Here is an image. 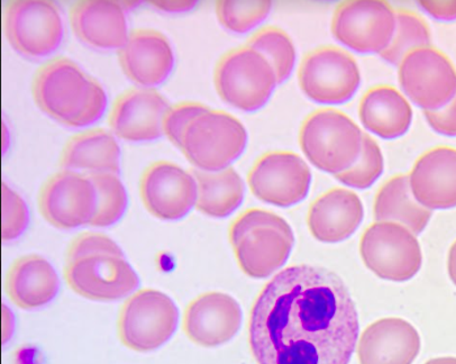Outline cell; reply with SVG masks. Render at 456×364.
Listing matches in <instances>:
<instances>
[{"instance_id": "cell-13", "label": "cell", "mask_w": 456, "mask_h": 364, "mask_svg": "<svg viewBox=\"0 0 456 364\" xmlns=\"http://www.w3.org/2000/svg\"><path fill=\"white\" fill-rule=\"evenodd\" d=\"M395 24V11L388 3L355 0L335 11L332 34L352 53L380 55L393 41Z\"/></svg>"}, {"instance_id": "cell-12", "label": "cell", "mask_w": 456, "mask_h": 364, "mask_svg": "<svg viewBox=\"0 0 456 364\" xmlns=\"http://www.w3.org/2000/svg\"><path fill=\"white\" fill-rule=\"evenodd\" d=\"M398 80L407 100L424 111L444 109L456 95L455 66L433 46L406 55L398 67Z\"/></svg>"}, {"instance_id": "cell-9", "label": "cell", "mask_w": 456, "mask_h": 364, "mask_svg": "<svg viewBox=\"0 0 456 364\" xmlns=\"http://www.w3.org/2000/svg\"><path fill=\"white\" fill-rule=\"evenodd\" d=\"M361 258L380 279L403 282L419 272L423 252L417 235L391 222L369 226L360 241Z\"/></svg>"}, {"instance_id": "cell-6", "label": "cell", "mask_w": 456, "mask_h": 364, "mask_svg": "<svg viewBox=\"0 0 456 364\" xmlns=\"http://www.w3.org/2000/svg\"><path fill=\"white\" fill-rule=\"evenodd\" d=\"M248 143V130L239 118L209 109L189 124L180 150L193 168L217 173L231 168Z\"/></svg>"}, {"instance_id": "cell-8", "label": "cell", "mask_w": 456, "mask_h": 364, "mask_svg": "<svg viewBox=\"0 0 456 364\" xmlns=\"http://www.w3.org/2000/svg\"><path fill=\"white\" fill-rule=\"evenodd\" d=\"M179 320V308L169 295L157 289L137 290L119 311L118 336L135 352H153L174 337Z\"/></svg>"}, {"instance_id": "cell-37", "label": "cell", "mask_w": 456, "mask_h": 364, "mask_svg": "<svg viewBox=\"0 0 456 364\" xmlns=\"http://www.w3.org/2000/svg\"><path fill=\"white\" fill-rule=\"evenodd\" d=\"M420 10L426 12L433 20L438 21L456 20V0L453 2H433V0H421L419 2Z\"/></svg>"}, {"instance_id": "cell-1", "label": "cell", "mask_w": 456, "mask_h": 364, "mask_svg": "<svg viewBox=\"0 0 456 364\" xmlns=\"http://www.w3.org/2000/svg\"><path fill=\"white\" fill-rule=\"evenodd\" d=\"M359 334L346 282L316 265L283 269L261 290L249 315L257 364H348Z\"/></svg>"}, {"instance_id": "cell-35", "label": "cell", "mask_w": 456, "mask_h": 364, "mask_svg": "<svg viewBox=\"0 0 456 364\" xmlns=\"http://www.w3.org/2000/svg\"><path fill=\"white\" fill-rule=\"evenodd\" d=\"M209 109L200 102L188 101L171 106L163 121V132L170 142L180 149L184 132L193 119Z\"/></svg>"}, {"instance_id": "cell-40", "label": "cell", "mask_w": 456, "mask_h": 364, "mask_svg": "<svg viewBox=\"0 0 456 364\" xmlns=\"http://www.w3.org/2000/svg\"><path fill=\"white\" fill-rule=\"evenodd\" d=\"M447 271L451 280L456 286V241L452 244L449 251V258H447Z\"/></svg>"}, {"instance_id": "cell-39", "label": "cell", "mask_w": 456, "mask_h": 364, "mask_svg": "<svg viewBox=\"0 0 456 364\" xmlns=\"http://www.w3.org/2000/svg\"><path fill=\"white\" fill-rule=\"evenodd\" d=\"M15 332V317L12 311L5 303L3 305V344H6L11 341Z\"/></svg>"}, {"instance_id": "cell-14", "label": "cell", "mask_w": 456, "mask_h": 364, "mask_svg": "<svg viewBox=\"0 0 456 364\" xmlns=\"http://www.w3.org/2000/svg\"><path fill=\"white\" fill-rule=\"evenodd\" d=\"M312 180L311 168L298 154L275 151L265 154L256 162L248 182L257 199L287 208L307 198Z\"/></svg>"}, {"instance_id": "cell-23", "label": "cell", "mask_w": 456, "mask_h": 364, "mask_svg": "<svg viewBox=\"0 0 456 364\" xmlns=\"http://www.w3.org/2000/svg\"><path fill=\"white\" fill-rule=\"evenodd\" d=\"M364 208L358 194L346 188H334L314 201L308 211L311 234L322 243H341L350 239L362 224Z\"/></svg>"}, {"instance_id": "cell-5", "label": "cell", "mask_w": 456, "mask_h": 364, "mask_svg": "<svg viewBox=\"0 0 456 364\" xmlns=\"http://www.w3.org/2000/svg\"><path fill=\"white\" fill-rule=\"evenodd\" d=\"M364 133L342 111L322 109L301 126L300 148L322 173L338 175L351 168L362 152Z\"/></svg>"}, {"instance_id": "cell-7", "label": "cell", "mask_w": 456, "mask_h": 364, "mask_svg": "<svg viewBox=\"0 0 456 364\" xmlns=\"http://www.w3.org/2000/svg\"><path fill=\"white\" fill-rule=\"evenodd\" d=\"M214 83L226 104L248 114L264 109L279 87L268 60L248 45L223 55L215 68Z\"/></svg>"}, {"instance_id": "cell-2", "label": "cell", "mask_w": 456, "mask_h": 364, "mask_svg": "<svg viewBox=\"0 0 456 364\" xmlns=\"http://www.w3.org/2000/svg\"><path fill=\"white\" fill-rule=\"evenodd\" d=\"M64 277L67 284L89 301L111 303L139 290L140 276L123 248L105 234L86 232L68 248Z\"/></svg>"}, {"instance_id": "cell-10", "label": "cell", "mask_w": 456, "mask_h": 364, "mask_svg": "<svg viewBox=\"0 0 456 364\" xmlns=\"http://www.w3.org/2000/svg\"><path fill=\"white\" fill-rule=\"evenodd\" d=\"M298 78L304 95L325 106L346 104L362 83L355 59L335 46H324L309 53L301 63Z\"/></svg>"}, {"instance_id": "cell-34", "label": "cell", "mask_w": 456, "mask_h": 364, "mask_svg": "<svg viewBox=\"0 0 456 364\" xmlns=\"http://www.w3.org/2000/svg\"><path fill=\"white\" fill-rule=\"evenodd\" d=\"M31 222V212L23 197L3 182V222L4 243L14 242L27 232Z\"/></svg>"}, {"instance_id": "cell-41", "label": "cell", "mask_w": 456, "mask_h": 364, "mask_svg": "<svg viewBox=\"0 0 456 364\" xmlns=\"http://www.w3.org/2000/svg\"><path fill=\"white\" fill-rule=\"evenodd\" d=\"M425 364H456V358L453 357H442L428 360Z\"/></svg>"}, {"instance_id": "cell-28", "label": "cell", "mask_w": 456, "mask_h": 364, "mask_svg": "<svg viewBox=\"0 0 456 364\" xmlns=\"http://www.w3.org/2000/svg\"><path fill=\"white\" fill-rule=\"evenodd\" d=\"M191 174L198 187L196 208L204 215L221 220L231 216L243 204L244 182L232 166L217 173L192 169Z\"/></svg>"}, {"instance_id": "cell-26", "label": "cell", "mask_w": 456, "mask_h": 364, "mask_svg": "<svg viewBox=\"0 0 456 364\" xmlns=\"http://www.w3.org/2000/svg\"><path fill=\"white\" fill-rule=\"evenodd\" d=\"M359 117L365 130L382 140L393 141L411 130L414 111L411 101L399 90L378 85L361 100Z\"/></svg>"}, {"instance_id": "cell-18", "label": "cell", "mask_w": 456, "mask_h": 364, "mask_svg": "<svg viewBox=\"0 0 456 364\" xmlns=\"http://www.w3.org/2000/svg\"><path fill=\"white\" fill-rule=\"evenodd\" d=\"M242 322V308L235 298L210 291L189 303L183 315V331L193 344L217 348L238 336Z\"/></svg>"}, {"instance_id": "cell-32", "label": "cell", "mask_w": 456, "mask_h": 364, "mask_svg": "<svg viewBox=\"0 0 456 364\" xmlns=\"http://www.w3.org/2000/svg\"><path fill=\"white\" fill-rule=\"evenodd\" d=\"M273 11L269 0H219L216 16L222 27L234 34H247L260 27Z\"/></svg>"}, {"instance_id": "cell-15", "label": "cell", "mask_w": 456, "mask_h": 364, "mask_svg": "<svg viewBox=\"0 0 456 364\" xmlns=\"http://www.w3.org/2000/svg\"><path fill=\"white\" fill-rule=\"evenodd\" d=\"M38 206L42 216L55 229L78 230L92 225L96 216V188L88 175L61 170L46 180Z\"/></svg>"}, {"instance_id": "cell-22", "label": "cell", "mask_w": 456, "mask_h": 364, "mask_svg": "<svg viewBox=\"0 0 456 364\" xmlns=\"http://www.w3.org/2000/svg\"><path fill=\"white\" fill-rule=\"evenodd\" d=\"M421 349L419 333L410 322L388 317L364 329L358 344L360 364H412Z\"/></svg>"}, {"instance_id": "cell-33", "label": "cell", "mask_w": 456, "mask_h": 364, "mask_svg": "<svg viewBox=\"0 0 456 364\" xmlns=\"http://www.w3.org/2000/svg\"><path fill=\"white\" fill-rule=\"evenodd\" d=\"M384 171L385 158L380 147L376 140L364 133L362 152L358 161L335 178L344 186L364 190L372 187Z\"/></svg>"}, {"instance_id": "cell-30", "label": "cell", "mask_w": 456, "mask_h": 364, "mask_svg": "<svg viewBox=\"0 0 456 364\" xmlns=\"http://www.w3.org/2000/svg\"><path fill=\"white\" fill-rule=\"evenodd\" d=\"M247 45L268 60L277 74L279 85L285 84L294 74L298 54L294 42L282 29L262 28L249 37Z\"/></svg>"}, {"instance_id": "cell-20", "label": "cell", "mask_w": 456, "mask_h": 364, "mask_svg": "<svg viewBox=\"0 0 456 364\" xmlns=\"http://www.w3.org/2000/svg\"><path fill=\"white\" fill-rule=\"evenodd\" d=\"M70 23L78 40L99 51H119L130 29L123 6L109 0H85L72 6Z\"/></svg>"}, {"instance_id": "cell-11", "label": "cell", "mask_w": 456, "mask_h": 364, "mask_svg": "<svg viewBox=\"0 0 456 364\" xmlns=\"http://www.w3.org/2000/svg\"><path fill=\"white\" fill-rule=\"evenodd\" d=\"M8 42L25 58L38 60L57 53L64 38L61 10L49 0H19L7 7Z\"/></svg>"}, {"instance_id": "cell-24", "label": "cell", "mask_w": 456, "mask_h": 364, "mask_svg": "<svg viewBox=\"0 0 456 364\" xmlns=\"http://www.w3.org/2000/svg\"><path fill=\"white\" fill-rule=\"evenodd\" d=\"M6 289L15 305L25 311H37L58 297L61 281L53 264L45 256L28 255L12 263L7 275Z\"/></svg>"}, {"instance_id": "cell-4", "label": "cell", "mask_w": 456, "mask_h": 364, "mask_svg": "<svg viewBox=\"0 0 456 364\" xmlns=\"http://www.w3.org/2000/svg\"><path fill=\"white\" fill-rule=\"evenodd\" d=\"M230 242L245 275L265 279L287 263L296 238L285 218L252 208L240 214L231 225Z\"/></svg>"}, {"instance_id": "cell-36", "label": "cell", "mask_w": 456, "mask_h": 364, "mask_svg": "<svg viewBox=\"0 0 456 364\" xmlns=\"http://www.w3.org/2000/svg\"><path fill=\"white\" fill-rule=\"evenodd\" d=\"M426 122L437 134L456 138V95L444 109L436 111H424Z\"/></svg>"}, {"instance_id": "cell-19", "label": "cell", "mask_w": 456, "mask_h": 364, "mask_svg": "<svg viewBox=\"0 0 456 364\" xmlns=\"http://www.w3.org/2000/svg\"><path fill=\"white\" fill-rule=\"evenodd\" d=\"M118 58L125 76L140 88L156 89L169 79L175 67L172 43L156 29L132 31Z\"/></svg>"}, {"instance_id": "cell-38", "label": "cell", "mask_w": 456, "mask_h": 364, "mask_svg": "<svg viewBox=\"0 0 456 364\" xmlns=\"http://www.w3.org/2000/svg\"><path fill=\"white\" fill-rule=\"evenodd\" d=\"M151 5L156 7L157 10L167 12V14H183L196 8L198 2L196 0H183V2H151Z\"/></svg>"}, {"instance_id": "cell-16", "label": "cell", "mask_w": 456, "mask_h": 364, "mask_svg": "<svg viewBox=\"0 0 456 364\" xmlns=\"http://www.w3.org/2000/svg\"><path fill=\"white\" fill-rule=\"evenodd\" d=\"M140 194L151 215L165 222H179L196 208V178L191 171L174 162H154L142 174Z\"/></svg>"}, {"instance_id": "cell-17", "label": "cell", "mask_w": 456, "mask_h": 364, "mask_svg": "<svg viewBox=\"0 0 456 364\" xmlns=\"http://www.w3.org/2000/svg\"><path fill=\"white\" fill-rule=\"evenodd\" d=\"M171 105L156 89L127 90L114 102L110 114L111 133L130 143H146L165 136L163 121Z\"/></svg>"}, {"instance_id": "cell-25", "label": "cell", "mask_w": 456, "mask_h": 364, "mask_svg": "<svg viewBox=\"0 0 456 364\" xmlns=\"http://www.w3.org/2000/svg\"><path fill=\"white\" fill-rule=\"evenodd\" d=\"M62 170L85 175L122 174V150L113 133L94 128L72 136L61 154Z\"/></svg>"}, {"instance_id": "cell-27", "label": "cell", "mask_w": 456, "mask_h": 364, "mask_svg": "<svg viewBox=\"0 0 456 364\" xmlns=\"http://www.w3.org/2000/svg\"><path fill=\"white\" fill-rule=\"evenodd\" d=\"M432 215V211L415 199L407 174L389 179L379 190L374 199L373 216L376 222H397L415 235L424 232Z\"/></svg>"}, {"instance_id": "cell-29", "label": "cell", "mask_w": 456, "mask_h": 364, "mask_svg": "<svg viewBox=\"0 0 456 364\" xmlns=\"http://www.w3.org/2000/svg\"><path fill=\"white\" fill-rule=\"evenodd\" d=\"M395 20L397 24L393 41L380 58L390 66L399 67L412 51L432 46V34L428 24L415 12L395 11Z\"/></svg>"}, {"instance_id": "cell-21", "label": "cell", "mask_w": 456, "mask_h": 364, "mask_svg": "<svg viewBox=\"0 0 456 364\" xmlns=\"http://www.w3.org/2000/svg\"><path fill=\"white\" fill-rule=\"evenodd\" d=\"M408 177L415 199L429 211L456 207V149L429 150L415 162Z\"/></svg>"}, {"instance_id": "cell-31", "label": "cell", "mask_w": 456, "mask_h": 364, "mask_svg": "<svg viewBox=\"0 0 456 364\" xmlns=\"http://www.w3.org/2000/svg\"><path fill=\"white\" fill-rule=\"evenodd\" d=\"M97 191V213L93 227L107 229L122 220L127 212L128 194L120 175L114 174L89 175Z\"/></svg>"}, {"instance_id": "cell-3", "label": "cell", "mask_w": 456, "mask_h": 364, "mask_svg": "<svg viewBox=\"0 0 456 364\" xmlns=\"http://www.w3.org/2000/svg\"><path fill=\"white\" fill-rule=\"evenodd\" d=\"M33 97L43 113L71 128L94 125L109 105L102 85L68 58L54 59L38 69Z\"/></svg>"}]
</instances>
